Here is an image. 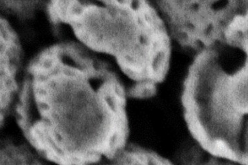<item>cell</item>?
Returning <instances> with one entry per match:
<instances>
[{
	"label": "cell",
	"mask_w": 248,
	"mask_h": 165,
	"mask_svg": "<svg viewBox=\"0 0 248 165\" xmlns=\"http://www.w3.org/2000/svg\"><path fill=\"white\" fill-rule=\"evenodd\" d=\"M46 11L89 51L112 56L139 83H158L170 58V34L151 0H48Z\"/></svg>",
	"instance_id": "obj_1"
},
{
	"label": "cell",
	"mask_w": 248,
	"mask_h": 165,
	"mask_svg": "<svg viewBox=\"0 0 248 165\" xmlns=\"http://www.w3.org/2000/svg\"><path fill=\"white\" fill-rule=\"evenodd\" d=\"M48 0H0L2 11L5 15L25 18L32 16L36 11H46Z\"/></svg>",
	"instance_id": "obj_3"
},
{
	"label": "cell",
	"mask_w": 248,
	"mask_h": 165,
	"mask_svg": "<svg viewBox=\"0 0 248 165\" xmlns=\"http://www.w3.org/2000/svg\"><path fill=\"white\" fill-rule=\"evenodd\" d=\"M182 46L201 51L222 37L248 0H151Z\"/></svg>",
	"instance_id": "obj_2"
}]
</instances>
